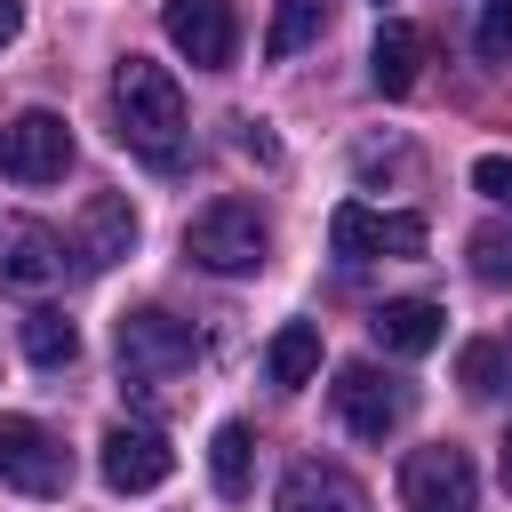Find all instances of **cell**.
Instances as JSON below:
<instances>
[{
    "label": "cell",
    "mask_w": 512,
    "mask_h": 512,
    "mask_svg": "<svg viewBox=\"0 0 512 512\" xmlns=\"http://www.w3.org/2000/svg\"><path fill=\"white\" fill-rule=\"evenodd\" d=\"M112 128L144 168H184V88L152 56L112 64Z\"/></svg>",
    "instance_id": "1"
},
{
    "label": "cell",
    "mask_w": 512,
    "mask_h": 512,
    "mask_svg": "<svg viewBox=\"0 0 512 512\" xmlns=\"http://www.w3.org/2000/svg\"><path fill=\"white\" fill-rule=\"evenodd\" d=\"M112 360H120V384H128V392L160 400V392H176V384L200 368V336H192V320L144 304V312H120V328H112Z\"/></svg>",
    "instance_id": "2"
},
{
    "label": "cell",
    "mask_w": 512,
    "mask_h": 512,
    "mask_svg": "<svg viewBox=\"0 0 512 512\" xmlns=\"http://www.w3.org/2000/svg\"><path fill=\"white\" fill-rule=\"evenodd\" d=\"M184 256L216 280H240L272 256V224L256 216V200H208L192 224H184Z\"/></svg>",
    "instance_id": "3"
},
{
    "label": "cell",
    "mask_w": 512,
    "mask_h": 512,
    "mask_svg": "<svg viewBox=\"0 0 512 512\" xmlns=\"http://www.w3.org/2000/svg\"><path fill=\"white\" fill-rule=\"evenodd\" d=\"M64 168H72V128H64V112L32 104V112L0 120V176H8V184H56Z\"/></svg>",
    "instance_id": "4"
},
{
    "label": "cell",
    "mask_w": 512,
    "mask_h": 512,
    "mask_svg": "<svg viewBox=\"0 0 512 512\" xmlns=\"http://www.w3.org/2000/svg\"><path fill=\"white\" fill-rule=\"evenodd\" d=\"M400 504L408 512H480V472L464 448L432 440V448H408L400 464Z\"/></svg>",
    "instance_id": "5"
},
{
    "label": "cell",
    "mask_w": 512,
    "mask_h": 512,
    "mask_svg": "<svg viewBox=\"0 0 512 512\" xmlns=\"http://www.w3.org/2000/svg\"><path fill=\"white\" fill-rule=\"evenodd\" d=\"M336 416H344V432H360V440H392V432L408 424V384L384 376L376 360H344V368H336Z\"/></svg>",
    "instance_id": "6"
},
{
    "label": "cell",
    "mask_w": 512,
    "mask_h": 512,
    "mask_svg": "<svg viewBox=\"0 0 512 512\" xmlns=\"http://www.w3.org/2000/svg\"><path fill=\"white\" fill-rule=\"evenodd\" d=\"M160 32H168V48H176L184 64H200V72H224V64L240 56V16H232V0H160Z\"/></svg>",
    "instance_id": "7"
},
{
    "label": "cell",
    "mask_w": 512,
    "mask_h": 512,
    "mask_svg": "<svg viewBox=\"0 0 512 512\" xmlns=\"http://www.w3.org/2000/svg\"><path fill=\"white\" fill-rule=\"evenodd\" d=\"M96 472H104V488L144 496V488H160V480L176 472V448H168L152 424H112V432L96 440Z\"/></svg>",
    "instance_id": "8"
},
{
    "label": "cell",
    "mask_w": 512,
    "mask_h": 512,
    "mask_svg": "<svg viewBox=\"0 0 512 512\" xmlns=\"http://www.w3.org/2000/svg\"><path fill=\"white\" fill-rule=\"evenodd\" d=\"M0 480L24 488V496H64L72 464H64V448L48 440V424H32V416H0Z\"/></svg>",
    "instance_id": "9"
},
{
    "label": "cell",
    "mask_w": 512,
    "mask_h": 512,
    "mask_svg": "<svg viewBox=\"0 0 512 512\" xmlns=\"http://www.w3.org/2000/svg\"><path fill=\"white\" fill-rule=\"evenodd\" d=\"M328 240H336V256H424V216H384V208H360V200H344L336 216H328Z\"/></svg>",
    "instance_id": "10"
},
{
    "label": "cell",
    "mask_w": 512,
    "mask_h": 512,
    "mask_svg": "<svg viewBox=\"0 0 512 512\" xmlns=\"http://www.w3.org/2000/svg\"><path fill=\"white\" fill-rule=\"evenodd\" d=\"M64 280V240L40 216H0V288H48Z\"/></svg>",
    "instance_id": "11"
},
{
    "label": "cell",
    "mask_w": 512,
    "mask_h": 512,
    "mask_svg": "<svg viewBox=\"0 0 512 512\" xmlns=\"http://www.w3.org/2000/svg\"><path fill=\"white\" fill-rule=\"evenodd\" d=\"M272 512H368V488H360L344 464H320V456H304V464H288V472H280V496H272Z\"/></svg>",
    "instance_id": "12"
},
{
    "label": "cell",
    "mask_w": 512,
    "mask_h": 512,
    "mask_svg": "<svg viewBox=\"0 0 512 512\" xmlns=\"http://www.w3.org/2000/svg\"><path fill=\"white\" fill-rule=\"evenodd\" d=\"M128 248H136V208H128L120 192H96V200L80 208V232H72L80 272H112Z\"/></svg>",
    "instance_id": "13"
},
{
    "label": "cell",
    "mask_w": 512,
    "mask_h": 512,
    "mask_svg": "<svg viewBox=\"0 0 512 512\" xmlns=\"http://www.w3.org/2000/svg\"><path fill=\"white\" fill-rule=\"evenodd\" d=\"M376 344L384 352H400V360H416V352H432L440 344V328H448V312L432 304V296H392V304H376Z\"/></svg>",
    "instance_id": "14"
},
{
    "label": "cell",
    "mask_w": 512,
    "mask_h": 512,
    "mask_svg": "<svg viewBox=\"0 0 512 512\" xmlns=\"http://www.w3.org/2000/svg\"><path fill=\"white\" fill-rule=\"evenodd\" d=\"M368 80H376L384 96H408V88L424 80V32H416V24H376V40H368Z\"/></svg>",
    "instance_id": "15"
},
{
    "label": "cell",
    "mask_w": 512,
    "mask_h": 512,
    "mask_svg": "<svg viewBox=\"0 0 512 512\" xmlns=\"http://www.w3.org/2000/svg\"><path fill=\"white\" fill-rule=\"evenodd\" d=\"M264 376H272L280 392L312 384V376H320V328H312V320H288V328L264 344Z\"/></svg>",
    "instance_id": "16"
},
{
    "label": "cell",
    "mask_w": 512,
    "mask_h": 512,
    "mask_svg": "<svg viewBox=\"0 0 512 512\" xmlns=\"http://www.w3.org/2000/svg\"><path fill=\"white\" fill-rule=\"evenodd\" d=\"M208 480H216L224 504L248 496V480H256V440H248V424H216V440H208Z\"/></svg>",
    "instance_id": "17"
},
{
    "label": "cell",
    "mask_w": 512,
    "mask_h": 512,
    "mask_svg": "<svg viewBox=\"0 0 512 512\" xmlns=\"http://www.w3.org/2000/svg\"><path fill=\"white\" fill-rule=\"evenodd\" d=\"M320 32H328V0H280V8H272V32H264V56L288 64V56L312 48Z\"/></svg>",
    "instance_id": "18"
},
{
    "label": "cell",
    "mask_w": 512,
    "mask_h": 512,
    "mask_svg": "<svg viewBox=\"0 0 512 512\" xmlns=\"http://www.w3.org/2000/svg\"><path fill=\"white\" fill-rule=\"evenodd\" d=\"M24 360L32 368H72L80 360V328L64 312H24Z\"/></svg>",
    "instance_id": "19"
},
{
    "label": "cell",
    "mask_w": 512,
    "mask_h": 512,
    "mask_svg": "<svg viewBox=\"0 0 512 512\" xmlns=\"http://www.w3.org/2000/svg\"><path fill=\"white\" fill-rule=\"evenodd\" d=\"M464 248H472V272H480V280L512 288V224H480Z\"/></svg>",
    "instance_id": "20"
},
{
    "label": "cell",
    "mask_w": 512,
    "mask_h": 512,
    "mask_svg": "<svg viewBox=\"0 0 512 512\" xmlns=\"http://www.w3.org/2000/svg\"><path fill=\"white\" fill-rule=\"evenodd\" d=\"M456 384H464L472 400H496V392H504V352H496V344H464Z\"/></svg>",
    "instance_id": "21"
},
{
    "label": "cell",
    "mask_w": 512,
    "mask_h": 512,
    "mask_svg": "<svg viewBox=\"0 0 512 512\" xmlns=\"http://www.w3.org/2000/svg\"><path fill=\"white\" fill-rule=\"evenodd\" d=\"M480 56L512 64V0H480Z\"/></svg>",
    "instance_id": "22"
},
{
    "label": "cell",
    "mask_w": 512,
    "mask_h": 512,
    "mask_svg": "<svg viewBox=\"0 0 512 512\" xmlns=\"http://www.w3.org/2000/svg\"><path fill=\"white\" fill-rule=\"evenodd\" d=\"M472 192H488L496 208H512V152H480L472 160Z\"/></svg>",
    "instance_id": "23"
},
{
    "label": "cell",
    "mask_w": 512,
    "mask_h": 512,
    "mask_svg": "<svg viewBox=\"0 0 512 512\" xmlns=\"http://www.w3.org/2000/svg\"><path fill=\"white\" fill-rule=\"evenodd\" d=\"M16 32H24V0H0V48H8Z\"/></svg>",
    "instance_id": "24"
},
{
    "label": "cell",
    "mask_w": 512,
    "mask_h": 512,
    "mask_svg": "<svg viewBox=\"0 0 512 512\" xmlns=\"http://www.w3.org/2000/svg\"><path fill=\"white\" fill-rule=\"evenodd\" d=\"M504 488H512V424H504Z\"/></svg>",
    "instance_id": "25"
}]
</instances>
